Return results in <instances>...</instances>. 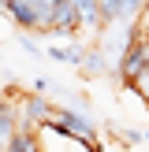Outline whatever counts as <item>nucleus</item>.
I'll return each mask as SVG.
<instances>
[{
  "label": "nucleus",
  "mask_w": 149,
  "mask_h": 152,
  "mask_svg": "<svg viewBox=\"0 0 149 152\" xmlns=\"http://www.w3.org/2000/svg\"><path fill=\"white\" fill-rule=\"evenodd\" d=\"M52 7H56L52 0H4L7 19H15L19 26H26V30H49Z\"/></svg>",
  "instance_id": "1"
},
{
  "label": "nucleus",
  "mask_w": 149,
  "mask_h": 152,
  "mask_svg": "<svg viewBox=\"0 0 149 152\" xmlns=\"http://www.w3.org/2000/svg\"><path fill=\"white\" fill-rule=\"evenodd\" d=\"M145 71H149V45L131 37L127 48H123V59H119V74H123V82H134V78H142Z\"/></svg>",
  "instance_id": "2"
},
{
  "label": "nucleus",
  "mask_w": 149,
  "mask_h": 152,
  "mask_svg": "<svg viewBox=\"0 0 149 152\" xmlns=\"http://www.w3.org/2000/svg\"><path fill=\"white\" fill-rule=\"evenodd\" d=\"M82 30V7L78 0H60L52 7V22H49V34H74Z\"/></svg>",
  "instance_id": "3"
},
{
  "label": "nucleus",
  "mask_w": 149,
  "mask_h": 152,
  "mask_svg": "<svg viewBox=\"0 0 149 152\" xmlns=\"http://www.w3.org/2000/svg\"><path fill=\"white\" fill-rule=\"evenodd\" d=\"M56 115H60V123H63L67 130H74V134H82V137L97 141V137H93V123H89L86 115H78L74 108H56Z\"/></svg>",
  "instance_id": "4"
},
{
  "label": "nucleus",
  "mask_w": 149,
  "mask_h": 152,
  "mask_svg": "<svg viewBox=\"0 0 149 152\" xmlns=\"http://www.w3.org/2000/svg\"><path fill=\"white\" fill-rule=\"evenodd\" d=\"M22 111H26L30 123H45V119L52 115V108L41 100V96H26V100H22Z\"/></svg>",
  "instance_id": "5"
},
{
  "label": "nucleus",
  "mask_w": 149,
  "mask_h": 152,
  "mask_svg": "<svg viewBox=\"0 0 149 152\" xmlns=\"http://www.w3.org/2000/svg\"><path fill=\"white\" fill-rule=\"evenodd\" d=\"M4 152H37V137H30L26 130H19L11 141H4Z\"/></svg>",
  "instance_id": "6"
},
{
  "label": "nucleus",
  "mask_w": 149,
  "mask_h": 152,
  "mask_svg": "<svg viewBox=\"0 0 149 152\" xmlns=\"http://www.w3.org/2000/svg\"><path fill=\"white\" fill-rule=\"evenodd\" d=\"M52 59H60V63H71V67H82L86 63V52L82 48H49Z\"/></svg>",
  "instance_id": "7"
},
{
  "label": "nucleus",
  "mask_w": 149,
  "mask_h": 152,
  "mask_svg": "<svg viewBox=\"0 0 149 152\" xmlns=\"http://www.w3.org/2000/svg\"><path fill=\"white\" fill-rule=\"evenodd\" d=\"M131 86H134V93H138V96H142V100H145V104H149V71H145V74H142V78H134V82H131Z\"/></svg>",
  "instance_id": "8"
},
{
  "label": "nucleus",
  "mask_w": 149,
  "mask_h": 152,
  "mask_svg": "<svg viewBox=\"0 0 149 152\" xmlns=\"http://www.w3.org/2000/svg\"><path fill=\"white\" fill-rule=\"evenodd\" d=\"M34 89H37V93H52V89H56V86H52L49 78H37V82H34Z\"/></svg>",
  "instance_id": "9"
},
{
  "label": "nucleus",
  "mask_w": 149,
  "mask_h": 152,
  "mask_svg": "<svg viewBox=\"0 0 149 152\" xmlns=\"http://www.w3.org/2000/svg\"><path fill=\"white\" fill-rule=\"evenodd\" d=\"M145 141H149V130H145Z\"/></svg>",
  "instance_id": "10"
}]
</instances>
